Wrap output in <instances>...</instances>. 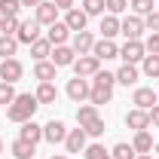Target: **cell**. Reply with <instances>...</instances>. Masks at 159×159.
Here are the masks:
<instances>
[{"label": "cell", "instance_id": "6da1fadb", "mask_svg": "<svg viewBox=\"0 0 159 159\" xmlns=\"http://www.w3.org/2000/svg\"><path fill=\"white\" fill-rule=\"evenodd\" d=\"M40 101L37 95H31V92H21V95H16L12 98V104L6 107V119H12V122H28V119H34V113H37Z\"/></svg>", "mask_w": 159, "mask_h": 159}, {"label": "cell", "instance_id": "7a4b0ae2", "mask_svg": "<svg viewBox=\"0 0 159 159\" xmlns=\"http://www.w3.org/2000/svg\"><path fill=\"white\" fill-rule=\"evenodd\" d=\"M144 55H147L144 40H125V43L119 46V58H122V64H141Z\"/></svg>", "mask_w": 159, "mask_h": 159}, {"label": "cell", "instance_id": "3957f363", "mask_svg": "<svg viewBox=\"0 0 159 159\" xmlns=\"http://www.w3.org/2000/svg\"><path fill=\"white\" fill-rule=\"evenodd\" d=\"M89 89H92V83H89L86 77H74V80H67V86H64L67 98L74 101V104H83V101H89Z\"/></svg>", "mask_w": 159, "mask_h": 159}, {"label": "cell", "instance_id": "277c9868", "mask_svg": "<svg viewBox=\"0 0 159 159\" xmlns=\"http://www.w3.org/2000/svg\"><path fill=\"white\" fill-rule=\"evenodd\" d=\"M144 19L141 16H125V19H119V34L125 40H144Z\"/></svg>", "mask_w": 159, "mask_h": 159}, {"label": "cell", "instance_id": "5b68a950", "mask_svg": "<svg viewBox=\"0 0 159 159\" xmlns=\"http://www.w3.org/2000/svg\"><path fill=\"white\" fill-rule=\"evenodd\" d=\"M43 25H40L37 19H25V21H19V31H16V40L19 43H25V46H31L34 40H40L43 37V31H40Z\"/></svg>", "mask_w": 159, "mask_h": 159}, {"label": "cell", "instance_id": "8992f818", "mask_svg": "<svg viewBox=\"0 0 159 159\" xmlns=\"http://www.w3.org/2000/svg\"><path fill=\"white\" fill-rule=\"evenodd\" d=\"M70 67H74V74H77V77H86V80H89V77H95V74L101 70V61L89 52V55H77V61H74Z\"/></svg>", "mask_w": 159, "mask_h": 159}, {"label": "cell", "instance_id": "52a82bcc", "mask_svg": "<svg viewBox=\"0 0 159 159\" xmlns=\"http://www.w3.org/2000/svg\"><path fill=\"white\" fill-rule=\"evenodd\" d=\"M132 104L141 107V110H150L153 104H159V92H156V89H150V86H135V92H132Z\"/></svg>", "mask_w": 159, "mask_h": 159}, {"label": "cell", "instance_id": "ba28073f", "mask_svg": "<svg viewBox=\"0 0 159 159\" xmlns=\"http://www.w3.org/2000/svg\"><path fill=\"white\" fill-rule=\"evenodd\" d=\"M64 138H67V125H64L61 119H49V122L43 125V141H49L52 147H55V144H64Z\"/></svg>", "mask_w": 159, "mask_h": 159}, {"label": "cell", "instance_id": "9c48e42d", "mask_svg": "<svg viewBox=\"0 0 159 159\" xmlns=\"http://www.w3.org/2000/svg\"><path fill=\"white\" fill-rule=\"evenodd\" d=\"M95 34L92 31H77V34H70V49L77 52V55H89L92 52V46H95Z\"/></svg>", "mask_w": 159, "mask_h": 159}, {"label": "cell", "instance_id": "30bf717a", "mask_svg": "<svg viewBox=\"0 0 159 159\" xmlns=\"http://www.w3.org/2000/svg\"><path fill=\"white\" fill-rule=\"evenodd\" d=\"M21 74H25V64L19 58H3L0 61V80L3 83H19Z\"/></svg>", "mask_w": 159, "mask_h": 159}, {"label": "cell", "instance_id": "8fae6325", "mask_svg": "<svg viewBox=\"0 0 159 159\" xmlns=\"http://www.w3.org/2000/svg\"><path fill=\"white\" fill-rule=\"evenodd\" d=\"M34 19L43 25V28H49V25H55L58 21V6L52 3V0H43L37 9H34Z\"/></svg>", "mask_w": 159, "mask_h": 159}, {"label": "cell", "instance_id": "7c38bea8", "mask_svg": "<svg viewBox=\"0 0 159 159\" xmlns=\"http://www.w3.org/2000/svg\"><path fill=\"white\" fill-rule=\"evenodd\" d=\"M49 61L55 64V67H70L74 61H77V52L70 49V43H64V46H52V55Z\"/></svg>", "mask_w": 159, "mask_h": 159}, {"label": "cell", "instance_id": "4fadbf2b", "mask_svg": "<svg viewBox=\"0 0 159 159\" xmlns=\"http://www.w3.org/2000/svg\"><path fill=\"white\" fill-rule=\"evenodd\" d=\"M92 55L98 61H110V58H119V46L113 40H95V46H92Z\"/></svg>", "mask_w": 159, "mask_h": 159}, {"label": "cell", "instance_id": "5bb4252c", "mask_svg": "<svg viewBox=\"0 0 159 159\" xmlns=\"http://www.w3.org/2000/svg\"><path fill=\"white\" fill-rule=\"evenodd\" d=\"M125 125H129L132 132H144V129H150V113L141 110V107H132V110L125 113Z\"/></svg>", "mask_w": 159, "mask_h": 159}, {"label": "cell", "instance_id": "9a60e30c", "mask_svg": "<svg viewBox=\"0 0 159 159\" xmlns=\"http://www.w3.org/2000/svg\"><path fill=\"white\" fill-rule=\"evenodd\" d=\"M86 132H83V125L77 129H67V138H64V147H67V153H83L86 150Z\"/></svg>", "mask_w": 159, "mask_h": 159}, {"label": "cell", "instance_id": "2e32d148", "mask_svg": "<svg viewBox=\"0 0 159 159\" xmlns=\"http://www.w3.org/2000/svg\"><path fill=\"white\" fill-rule=\"evenodd\" d=\"M46 40H49L52 46H64V43L70 40V28L58 19L55 25H49V28H46Z\"/></svg>", "mask_w": 159, "mask_h": 159}, {"label": "cell", "instance_id": "e0dca14e", "mask_svg": "<svg viewBox=\"0 0 159 159\" xmlns=\"http://www.w3.org/2000/svg\"><path fill=\"white\" fill-rule=\"evenodd\" d=\"M64 25L70 28V34H77V31H86V25H89V16H86L80 6H74V9H67V12H64Z\"/></svg>", "mask_w": 159, "mask_h": 159}, {"label": "cell", "instance_id": "ac0fdd59", "mask_svg": "<svg viewBox=\"0 0 159 159\" xmlns=\"http://www.w3.org/2000/svg\"><path fill=\"white\" fill-rule=\"evenodd\" d=\"M19 138L21 141H31V144H40V141H43V125L34 122V119L21 122V125H19Z\"/></svg>", "mask_w": 159, "mask_h": 159}, {"label": "cell", "instance_id": "d6986e66", "mask_svg": "<svg viewBox=\"0 0 159 159\" xmlns=\"http://www.w3.org/2000/svg\"><path fill=\"white\" fill-rule=\"evenodd\" d=\"M132 147H135V153H156V141H153V135H150L147 129H144V132H135Z\"/></svg>", "mask_w": 159, "mask_h": 159}, {"label": "cell", "instance_id": "ffe728a7", "mask_svg": "<svg viewBox=\"0 0 159 159\" xmlns=\"http://www.w3.org/2000/svg\"><path fill=\"white\" fill-rule=\"evenodd\" d=\"M138 80H141V70H138V64H122L116 70V83L119 86H138Z\"/></svg>", "mask_w": 159, "mask_h": 159}, {"label": "cell", "instance_id": "44dd1931", "mask_svg": "<svg viewBox=\"0 0 159 159\" xmlns=\"http://www.w3.org/2000/svg\"><path fill=\"white\" fill-rule=\"evenodd\" d=\"M98 31H101V40H113V37L119 34V16H110V12H104V16H101Z\"/></svg>", "mask_w": 159, "mask_h": 159}, {"label": "cell", "instance_id": "7402d4cb", "mask_svg": "<svg viewBox=\"0 0 159 159\" xmlns=\"http://www.w3.org/2000/svg\"><path fill=\"white\" fill-rule=\"evenodd\" d=\"M110 101H113V89H107V86H98V83H92V89H89V104L101 107V104H110Z\"/></svg>", "mask_w": 159, "mask_h": 159}, {"label": "cell", "instance_id": "603a6c76", "mask_svg": "<svg viewBox=\"0 0 159 159\" xmlns=\"http://www.w3.org/2000/svg\"><path fill=\"white\" fill-rule=\"evenodd\" d=\"M34 95H37L40 107H43V104H55V101H58V86H55V83H40Z\"/></svg>", "mask_w": 159, "mask_h": 159}, {"label": "cell", "instance_id": "cb8c5ba5", "mask_svg": "<svg viewBox=\"0 0 159 159\" xmlns=\"http://www.w3.org/2000/svg\"><path fill=\"white\" fill-rule=\"evenodd\" d=\"M55 64L46 58V61H34V80H40V83H52L55 80Z\"/></svg>", "mask_w": 159, "mask_h": 159}, {"label": "cell", "instance_id": "d4e9b609", "mask_svg": "<svg viewBox=\"0 0 159 159\" xmlns=\"http://www.w3.org/2000/svg\"><path fill=\"white\" fill-rule=\"evenodd\" d=\"M9 153H12L16 159H34V153H37V144L16 138V141H12V147H9Z\"/></svg>", "mask_w": 159, "mask_h": 159}, {"label": "cell", "instance_id": "484cf974", "mask_svg": "<svg viewBox=\"0 0 159 159\" xmlns=\"http://www.w3.org/2000/svg\"><path fill=\"white\" fill-rule=\"evenodd\" d=\"M49 55H52V43H49L46 37H40V40L31 43V58L34 61H46Z\"/></svg>", "mask_w": 159, "mask_h": 159}, {"label": "cell", "instance_id": "4316f807", "mask_svg": "<svg viewBox=\"0 0 159 159\" xmlns=\"http://www.w3.org/2000/svg\"><path fill=\"white\" fill-rule=\"evenodd\" d=\"M19 40L9 37V34H0V61L3 58H16V52H19Z\"/></svg>", "mask_w": 159, "mask_h": 159}, {"label": "cell", "instance_id": "83f0119b", "mask_svg": "<svg viewBox=\"0 0 159 159\" xmlns=\"http://www.w3.org/2000/svg\"><path fill=\"white\" fill-rule=\"evenodd\" d=\"M101 110L95 104H80L77 107V125H86V122H92V119H98Z\"/></svg>", "mask_w": 159, "mask_h": 159}, {"label": "cell", "instance_id": "f1b7e54d", "mask_svg": "<svg viewBox=\"0 0 159 159\" xmlns=\"http://www.w3.org/2000/svg\"><path fill=\"white\" fill-rule=\"evenodd\" d=\"M141 74L150 80H159V55H144L141 61Z\"/></svg>", "mask_w": 159, "mask_h": 159}, {"label": "cell", "instance_id": "f546056e", "mask_svg": "<svg viewBox=\"0 0 159 159\" xmlns=\"http://www.w3.org/2000/svg\"><path fill=\"white\" fill-rule=\"evenodd\" d=\"M110 156H113V159H135L138 153H135V147H132V144H125V141H119V144H113V150H110Z\"/></svg>", "mask_w": 159, "mask_h": 159}, {"label": "cell", "instance_id": "4dcf8cb0", "mask_svg": "<svg viewBox=\"0 0 159 159\" xmlns=\"http://www.w3.org/2000/svg\"><path fill=\"white\" fill-rule=\"evenodd\" d=\"M83 156H86V159H113L110 150H104V144H86Z\"/></svg>", "mask_w": 159, "mask_h": 159}, {"label": "cell", "instance_id": "1f68e13d", "mask_svg": "<svg viewBox=\"0 0 159 159\" xmlns=\"http://www.w3.org/2000/svg\"><path fill=\"white\" fill-rule=\"evenodd\" d=\"M129 9H132V16H150L153 12V0H129Z\"/></svg>", "mask_w": 159, "mask_h": 159}, {"label": "cell", "instance_id": "d6a6232c", "mask_svg": "<svg viewBox=\"0 0 159 159\" xmlns=\"http://www.w3.org/2000/svg\"><path fill=\"white\" fill-rule=\"evenodd\" d=\"M16 31H19V16H0V34L16 37Z\"/></svg>", "mask_w": 159, "mask_h": 159}, {"label": "cell", "instance_id": "836d02e7", "mask_svg": "<svg viewBox=\"0 0 159 159\" xmlns=\"http://www.w3.org/2000/svg\"><path fill=\"white\" fill-rule=\"evenodd\" d=\"M16 95H19V92H16V83H3V80H0V104H6V107H9Z\"/></svg>", "mask_w": 159, "mask_h": 159}, {"label": "cell", "instance_id": "e575fe53", "mask_svg": "<svg viewBox=\"0 0 159 159\" xmlns=\"http://www.w3.org/2000/svg\"><path fill=\"white\" fill-rule=\"evenodd\" d=\"M104 129H107V125H104V119H92V122H86V125H83V132H86V135H89V138H101V135H104Z\"/></svg>", "mask_w": 159, "mask_h": 159}, {"label": "cell", "instance_id": "d590c367", "mask_svg": "<svg viewBox=\"0 0 159 159\" xmlns=\"http://www.w3.org/2000/svg\"><path fill=\"white\" fill-rule=\"evenodd\" d=\"M92 83H98V86H107V89H113V86H116V74H113V70H98V74L92 77Z\"/></svg>", "mask_w": 159, "mask_h": 159}, {"label": "cell", "instance_id": "8d00e7d4", "mask_svg": "<svg viewBox=\"0 0 159 159\" xmlns=\"http://www.w3.org/2000/svg\"><path fill=\"white\" fill-rule=\"evenodd\" d=\"M83 12L92 19V16H104V0H83Z\"/></svg>", "mask_w": 159, "mask_h": 159}, {"label": "cell", "instance_id": "74e56055", "mask_svg": "<svg viewBox=\"0 0 159 159\" xmlns=\"http://www.w3.org/2000/svg\"><path fill=\"white\" fill-rule=\"evenodd\" d=\"M129 9V0H104V12H110V16H122Z\"/></svg>", "mask_w": 159, "mask_h": 159}, {"label": "cell", "instance_id": "f35d334b", "mask_svg": "<svg viewBox=\"0 0 159 159\" xmlns=\"http://www.w3.org/2000/svg\"><path fill=\"white\" fill-rule=\"evenodd\" d=\"M21 0H0V16H19Z\"/></svg>", "mask_w": 159, "mask_h": 159}, {"label": "cell", "instance_id": "ab89813d", "mask_svg": "<svg viewBox=\"0 0 159 159\" xmlns=\"http://www.w3.org/2000/svg\"><path fill=\"white\" fill-rule=\"evenodd\" d=\"M144 49H147V55H159V34L156 31H150L144 37Z\"/></svg>", "mask_w": 159, "mask_h": 159}, {"label": "cell", "instance_id": "60d3db41", "mask_svg": "<svg viewBox=\"0 0 159 159\" xmlns=\"http://www.w3.org/2000/svg\"><path fill=\"white\" fill-rule=\"evenodd\" d=\"M144 28H147V31H156V34H159V9H153L150 16H144Z\"/></svg>", "mask_w": 159, "mask_h": 159}, {"label": "cell", "instance_id": "b9f144b4", "mask_svg": "<svg viewBox=\"0 0 159 159\" xmlns=\"http://www.w3.org/2000/svg\"><path fill=\"white\" fill-rule=\"evenodd\" d=\"M147 113H150V125H156V129H159V104H153Z\"/></svg>", "mask_w": 159, "mask_h": 159}, {"label": "cell", "instance_id": "7bdbcfd3", "mask_svg": "<svg viewBox=\"0 0 159 159\" xmlns=\"http://www.w3.org/2000/svg\"><path fill=\"white\" fill-rule=\"evenodd\" d=\"M52 3H55V6H58V9H64V12H67V9H74V6H77V3H74V0H52Z\"/></svg>", "mask_w": 159, "mask_h": 159}, {"label": "cell", "instance_id": "ee69618b", "mask_svg": "<svg viewBox=\"0 0 159 159\" xmlns=\"http://www.w3.org/2000/svg\"><path fill=\"white\" fill-rule=\"evenodd\" d=\"M43 0H21V6H28V9H37Z\"/></svg>", "mask_w": 159, "mask_h": 159}, {"label": "cell", "instance_id": "f6af8a7d", "mask_svg": "<svg viewBox=\"0 0 159 159\" xmlns=\"http://www.w3.org/2000/svg\"><path fill=\"white\" fill-rule=\"evenodd\" d=\"M135 159H153V153H138Z\"/></svg>", "mask_w": 159, "mask_h": 159}, {"label": "cell", "instance_id": "bcb514c9", "mask_svg": "<svg viewBox=\"0 0 159 159\" xmlns=\"http://www.w3.org/2000/svg\"><path fill=\"white\" fill-rule=\"evenodd\" d=\"M49 159H67V156H61V153H52V156H49Z\"/></svg>", "mask_w": 159, "mask_h": 159}, {"label": "cell", "instance_id": "7dc6e473", "mask_svg": "<svg viewBox=\"0 0 159 159\" xmlns=\"http://www.w3.org/2000/svg\"><path fill=\"white\" fill-rule=\"evenodd\" d=\"M0 156H3V138H0Z\"/></svg>", "mask_w": 159, "mask_h": 159}, {"label": "cell", "instance_id": "c3c4849f", "mask_svg": "<svg viewBox=\"0 0 159 159\" xmlns=\"http://www.w3.org/2000/svg\"><path fill=\"white\" fill-rule=\"evenodd\" d=\"M0 159H6V156H0Z\"/></svg>", "mask_w": 159, "mask_h": 159}, {"label": "cell", "instance_id": "681fc988", "mask_svg": "<svg viewBox=\"0 0 159 159\" xmlns=\"http://www.w3.org/2000/svg\"><path fill=\"white\" fill-rule=\"evenodd\" d=\"M156 159H159V156H156Z\"/></svg>", "mask_w": 159, "mask_h": 159}]
</instances>
